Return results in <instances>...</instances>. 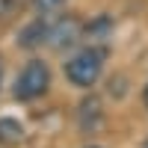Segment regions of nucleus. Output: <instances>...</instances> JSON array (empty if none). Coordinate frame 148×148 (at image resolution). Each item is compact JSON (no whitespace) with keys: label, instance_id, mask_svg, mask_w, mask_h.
<instances>
[{"label":"nucleus","instance_id":"f257e3e1","mask_svg":"<svg viewBox=\"0 0 148 148\" xmlns=\"http://www.w3.org/2000/svg\"><path fill=\"white\" fill-rule=\"evenodd\" d=\"M104 56L107 51L104 47H83L80 53H74L68 62H65V77L74 86H92L98 77H101V68H104Z\"/></svg>","mask_w":148,"mask_h":148},{"label":"nucleus","instance_id":"f03ea898","mask_svg":"<svg viewBox=\"0 0 148 148\" xmlns=\"http://www.w3.org/2000/svg\"><path fill=\"white\" fill-rule=\"evenodd\" d=\"M47 86H51V68H47L42 59H30V62L24 65V71L18 74L12 95H15L18 101H33V98L47 92Z\"/></svg>","mask_w":148,"mask_h":148},{"label":"nucleus","instance_id":"7ed1b4c3","mask_svg":"<svg viewBox=\"0 0 148 148\" xmlns=\"http://www.w3.org/2000/svg\"><path fill=\"white\" fill-rule=\"evenodd\" d=\"M80 33H83L80 18H74V15H62L56 24H51V27H47V39H51L53 47L65 51V47H71L74 42L80 39Z\"/></svg>","mask_w":148,"mask_h":148},{"label":"nucleus","instance_id":"20e7f679","mask_svg":"<svg viewBox=\"0 0 148 148\" xmlns=\"http://www.w3.org/2000/svg\"><path fill=\"white\" fill-rule=\"evenodd\" d=\"M47 27H51V24H47L45 18L30 21L27 27L18 33V45L21 47H39V45H45L47 42Z\"/></svg>","mask_w":148,"mask_h":148},{"label":"nucleus","instance_id":"39448f33","mask_svg":"<svg viewBox=\"0 0 148 148\" xmlns=\"http://www.w3.org/2000/svg\"><path fill=\"white\" fill-rule=\"evenodd\" d=\"M80 125L86 130H95L101 125V101H98V98H86L80 104Z\"/></svg>","mask_w":148,"mask_h":148},{"label":"nucleus","instance_id":"423d86ee","mask_svg":"<svg viewBox=\"0 0 148 148\" xmlns=\"http://www.w3.org/2000/svg\"><path fill=\"white\" fill-rule=\"evenodd\" d=\"M24 139V127L15 119H0V145H18Z\"/></svg>","mask_w":148,"mask_h":148},{"label":"nucleus","instance_id":"0eeeda50","mask_svg":"<svg viewBox=\"0 0 148 148\" xmlns=\"http://www.w3.org/2000/svg\"><path fill=\"white\" fill-rule=\"evenodd\" d=\"M65 6V0H33V9L39 12V15L45 18V15H53V12H59Z\"/></svg>","mask_w":148,"mask_h":148},{"label":"nucleus","instance_id":"6e6552de","mask_svg":"<svg viewBox=\"0 0 148 148\" xmlns=\"http://www.w3.org/2000/svg\"><path fill=\"white\" fill-rule=\"evenodd\" d=\"M12 6H15V0H0V15H6Z\"/></svg>","mask_w":148,"mask_h":148},{"label":"nucleus","instance_id":"1a4fd4ad","mask_svg":"<svg viewBox=\"0 0 148 148\" xmlns=\"http://www.w3.org/2000/svg\"><path fill=\"white\" fill-rule=\"evenodd\" d=\"M145 107H148V86H145Z\"/></svg>","mask_w":148,"mask_h":148},{"label":"nucleus","instance_id":"9d476101","mask_svg":"<svg viewBox=\"0 0 148 148\" xmlns=\"http://www.w3.org/2000/svg\"><path fill=\"white\" fill-rule=\"evenodd\" d=\"M0 80H3V62H0Z\"/></svg>","mask_w":148,"mask_h":148},{"label":"nucleus","instance_id":"9b49d317","mask_svg":"<svg viewBox=\"0 0 148 148\" xmlns=\"http://www.w3.org/2000/svg\"><path fill=\"white\" fill-rule=\"evenodd\" d=\"M89 148H101V145H89Z\"/></svg>","mask_w":148,"mask_h":148},{"label":"nucleus","instance_id":"f8f14e48","mask_svg":"<svg viewBox=\"0 0 148 148\" xmlns=\"http://www.w3.org/2000/svg\"><path fill=\"white\" fill-rule=\"evenodd\" d=\"M145 148H148V142H145Z\"/></svg>","mask_w":148,"mask_h":148}]
</instances>
